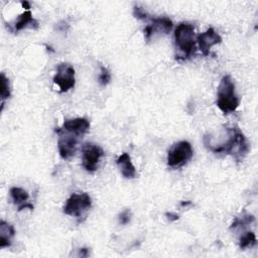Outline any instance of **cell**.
Returning a JSON list of instances; mask_svg holds the SVG:
<instances>
[{"label":"cell","instance_id":"obj_1","mask_svg":"<svg viewBox=\"0 0 258 258\" xmlns=\"http://www.w3.org/2000/svg\"><path fill=\"white\" fill-rule=\"evenodd\" d=\"M227 139L221 144H205L214 153H226L232 155L237 161H241L249 151V144L245 135L238 127L227 128Z\"/></svg>","mask_w":258,"mask_h":258},{"label":"cell","instance_id":"obj_2","mask_svg":"<svg viewBox=\"0 0 258 258\" xmlns=\"http://www.w3.org/2000/svg\"><path fill=\"white\" fill-rule=\"evenodd\" d=\"M239 98L236 94L235 84L230 76H224L218 86L217 106L224 114H230L239 107Z\"/></svg>","mask_w":258,"mask_h":258},{"label":"cell","instance_id":"obj_3","mask_svg":"<svg viewBox=\"0 0 258 258\" xmlns=\"http://www.w3.org/2000/svg\"><path fill=\"white\" fill-rule=\"evenodd\" d=\"M175 43L177 49L183 54L184 59L191 57L196 51L195 28L188 23H182L175 31Z\"/></svg>","mask_w":258,"mask_h":258},{"label":"cell","instance_id":"obj_4","mask_svg":"<svg viewBox=\"0 0 258 258\" xmlns=\"http://www.w3.org/2000/svg\"><path fill=\"white\" fill-rule=\"evenodd\" d=\"M193 154L194 151L191 143L188 141H180L168 150L167 164L173 168L182 167L192 159Z\"/></svg>","mask_w":258,"mask_h":258},{"label":"cell","instance_id":"obj_5","mask_svg":"<svg viewBox=\"0 0 258 258\" xmlns=\"http://www.w3.org/2000/svg\"><path fill=\"white\" fill-rule=\"evenodd\" d=\"M92 207V199L87 193L72 194L64 207V213L71 217L81 218Z\"/></svg>","mask_w":258,"mask_h":258},{"label":"cell","instance_id":"obj_6","mask_svg":"<svg viewBox=\"0 0 258 258\" xmlns=\"http://www.w3.org/2000/svg\"><path fill=\"white\" fill-rule=\"evenodd\" d=\"M54 83L60 88L61 93H66L73 89L76 83L74 67L68 63L60 64L54 77Z\"/></svg>","mask_w":258,"mask_h":258},{"label":"cell","instance_id":"obj_7","mask_svg":"<svg viewBox=\"0 0 258 258\" xmlns=\"http://www.w3.org/2000/svg\"><path fill=\"white\" fill-rule=\"evenodd\" d=\"M82 164L84 168L87 171H90V173L97 170L100 159L104 156V150L102 147L91 142L85 143L82 148Z\"/></svg>","mask_w":258,"mask_h":258},{"label":"cell","instance_id":"obj_8","mask_svg":"<svg viewBox=\"0 0 258 258\" xmlns=\"http://www.w3.org/2000/svg\"><path fill=\"white\" fill-rule=\"evenodd\" d=\"M197 42L203 55L208 56L213 46H216L222 43V38L213 28H210L205 33L200 34L197 37Z\"/></svg>","mask_w":258,"mask_h":258},{"label":"cell","instance_id":"obj_9","mask_svg":"<svg viewBox=\"0 0 258 258\" xmlns=\"http://www.w3.org/2000/svg\"><path fill=\"white\" fill-rule=\"evenodd\" d=\"M90 129V122L86 118H74L65 120L62 130L75 136H83Z\"/></svg>","mask_w":258,"mask_h":258},{"label":"cell","instance_id":"obj_10","mask_svg":"<svg viewBox=\"0 0 258 258\" xmlns=\"http://www.w3.org/2000/svg\"><path fill=\"white\" fill-rule=\"evenodd\" d=\"M78 139L75 135H61L58 141L60 155L63 159H69L74 156L77 149Z\"/></svg>","mask_w":258,"mask_h":258},{"label":"cell","instance_id":"obj_11","mask_svg":"<svg viewBox=\"0 0 258 258\" xmlns=\"http://www.w3.org/2000/svg\"><path fill=\"white\" fill-rule=\"evenodd\" d=\"M116 163L121 171V174L126 179H134L136 177V169L131 161V157L128 153L123 152L116 160Z\"/></svg>","mask_w":258,"mask_h":258},{"label":"cell","instance_id":"obj_12","mask_svg":"<svg viewBox=\"0 0 258 258\" xmlns=\"http://www.w3.org/2000/svg\"><path fill=\"white\" fill-rule=\"evenodd\" d=\"M28 28L33 30H37L39 28V23L33 18L31 11H27L23 15H21L15 24L16 32H21Z\"/></svg>","mask_w":258,"mask_h":258},{"label":"cell","instance_id":"obj_13","mask_svg":"<svg viewBox=\"0 0 258 258\" xmlns=\"http://www.w3.org/2000/svg\"><path fill=\"white\" fill-rule=\"evenodd\" d=\"M15 234L16 230L14 226L6 221H2L0 223V248L10 247Z\"/></svg>","mask_w":258,"mask_h":258},{"label":"cell","instance_id":"obj_14","mask_svg":"<svg viewBox=\"0 0 258 258\" xmlns=\"http://www.w3.org/2000/svg\"><path fill=\"white\" fill-rule=\"evenodd\" d=\"M151 22H152V24L149 25V26H150L153 34L155 32H160V33H163V34H168L171 31V29H173V27H174L173 22H171L167 18L152 19Z\"/></svg>","mask_w":258,"mask_h":258},{"label":"cell","instance_id":"obj_15","mask_svg":"<svg viewBox=\"0 0 258 258\" xmlns=\"http://www.w3.org/2000/svg\"><path fill=\"white\" fill-rule=\"evenodd\" d=\"M11 197L13 199V202L18 205L19 207L27 204V202L29 201L30 199V195L29 193L22 189V188H19V187H14L11 189Z\"/></svg>","mask_w":258,"mask_h":258},{"label":"cell","instance_id":"obj_16","mask_svg":"<svg viewBox=\"0 0 258 258\" xmlns=\"http://www.w3.org/2000/svg\"><path fill=\"white\" fill-rule=\"evenodd\" d=\"M0 81H2V89H0V96H2V100H3V107L2 110L4 109V105H5V101L7 99H9L12 95L11 93V86H10V80L6 77L5 73L2 74V77H0Z\"/></svg>","mask_w":258,"mask_h":258},{"label":"cell","instance_id":"obj_17","mask_svg":"<svg viewBox=\"0 0 258 258\" xmlns=\"http://www.w3.org/2000/svg\"><path fill=\"white\" fill-rule=\"evenodd\" d=\"M256 244V236L253 232H247L240 238L239 246L241 249H246L252 247Z\"/></svg>","mask_w":258,"mask_h":258},{"label":"cell","instance_id":"obj_18","mask_svg":"<svg viewBox=\"0 0 258 258\" xmlns=\"http://www.w3.org/2000/svg\"><path fill=\"white\" fill-rule=\"evenodd\" d=\"M111 81V73L105 67H101V73L99 76V83L101 86H107Z\"/></svg>","mask_w":258,"mask_h":258},{"label":"cell","instance_id":"obj_19","mask_svg":"<svg viewBox=\"0 0 258 258\" xmlns=\"http://www.w3.org/2000/svg\"><path fill=\"white\" fill-rule=\"evenodd\" d=\"M133 16L137 20H145V19H147L146 12L142 8L137 7V6H135L134 9H133Z\"/></svg>","mask_w":258,"mask_h":258},{"label":"cell","instance_id":"obj_20","mask_svg":"<svg viewBox=\"0 0 258 258\" xmlns=\"http://www.w3.org/2000/svg\"><path fill=\"white\" fill-rule=\"evenodd\" d=\"M131 220V212L130 210H124L120 215H119V223L121 225H126L130 222Z\"/></svg>","mask_w":258,"mask_h":258},{"label":"cell","instance_id":"obj_21","mask_svg":"<svg viewBox=\"0 0 258 258\" xmlns=\"http://www.w3.org/2000/svg\"><path fill=\"white\" fill-rule=\"evenodd\" d=\"M165 216L167 217V219L169 221H177L180 219V216L178 214H175V213H166Z\"/></svg>","mask_w":258,"mask_h":258},{"label":"cell","instance_id":"obj_22","mask_svg":"<svg viewBox=\"0 0 258 258\" xmlns=\"http://www.w3.org/2000/svg\"><path fill=\"white\" fill-rule=\"evenodd\" d=\"M31 209V210H34V206L32 205V204H25V205H23V206H21V207H19V209H18V211H23V210H25V209Z\"/></svg>","mask_w":258,"mask_h":258},{"label":"cell","instance_id":"obj_23","mask_svg":"<svg viewBox=\"0 0 258 258\" xmlns=\"http://www.w3.org/2000/svg\"><path fill=\"white\" fill-rule=\"evenodd\" d=\"M88 249L86 248H83V249H80V255L81 256H88Z\"/></svg>","mask_w":258,"mask_h":258},{"label":"cell","instance_id":"obj_24","mask_svg":"<svg viewBox=\"0 0 258 258\" xmlns=\"http://www.w3.org/2000/svg\"><path fill=\"white\" fill-rule=\"evenodd\" d=\"M22 6H23L24 9H26L27 11H30V10H31V5H30V3H28V2H22Z\"/></svg>","mask_w":258,"mask_h":258},{"label":"cell","instance_id":"obj_25","mask_svg":"<svg viewBox=\"0 0 258 258\" xmlns=\"http://www.w3.org/2000/svg\"><path fill=\"white\" fill-rule=\"evenodd\" d=\"M188 205H191V202H190V201H188L187 203H185V202H183V203H182V206H183V207L188 206Z\"/></svg>","mask_w":258,"mask_h":258}]
</instances>
